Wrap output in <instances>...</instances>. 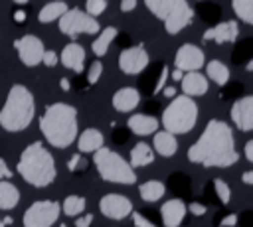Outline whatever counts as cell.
I'll use <instances>...</instances> for the list:
<instances>
[{"label":"cell","mask_w":253,"mask_h":227,"mask_svg":"<svg viewBox=\"0 0 253 227\" xmlns=\"http://www.w3.org/2000/svg\"><path fill=\"white\" fill-rule=\"evenodd\" d=\"M20 201V189L8 182V180H0V209H14Z\"/></svg>","instance_id":"obj_25"},{"label":"cell","mask_w":253,"mask_h":227,"mask_svg":"<svg viewBox=\"0 0 253 227\" xmlns=\"http://www.w3.org/2000/svg\"><path fill=\"white\" fill-rule=\"evenodd\" d=\"M206 75L208 79H211L215 85H225L229 81V69L225 63H221L219 59H211L206 65Z\"/></svg>","instance_id":"obj_26"},{"label":"cell","mask_w":253,"mask_h":227,"mask_svg":"<svg viewBox=\"0 0 253 227\" xmlns=\"http://www.w3.org/2000/svg\"><path fill=\"white\" fill-rule=\"evenodd\" d=\"M63 213L69 215V217H75L79 215L83 209H85V197L83 195H67L63 199Z\"/></svg>","instance_id":"obj_30"},{"label":"cell","mask_w":253,"mask_h":227,"mask_svg":"<svg viewBox=\"0 0 253 227\" xmlns=\"http://www.w3.org/2000/svg\"><path fill=\"white\" fill-rule=\"evenodd\" d=\"M91 221H93V215H91V213H87V215H81V217H77V221H75V227H89V225H91Z\"/></svg>","instance_id":"obj_38"},{"label":"cell","mask_w":253,"mask_h":227,"mask_svg":"<svg viewBox=\"0 0 253 227\" xmlns=\"http://www.w3.org/2000/svg\"><path fill=\"white\" fill-rule=\"evenodd\" d=\"M144 4L158 20L164 22L166 34L170 36L180 34L194 16V10L186 0H146Z\"/></svg>","instance_id":"obj_6"},{"label":"cell","mask_w":253,"mask_h":227,"mask_svg":"<svg viewBox=\"0 0 253 227\" xmlns=\"http://www.w3.org/2000/svg\"><path fill=\"white\" fill-rule=\"evenodd\" d=\"M245 160L253 162V140H247L245 142Z\"/></svg>","instance_id":"obj_42"},{"label":"cell","mask_w":253,"mask_h":227,"mask_svg":"<svg viewBox=\"0 0 253 227\" xmlns=\"http://www.w3.org/2000/svg\"><path fill=\"white\" fill-rule=\"evenodd\" d=\"M43 138L55 148H67L77 138V111L67 103H51L40 118Z\"/></svg>","instance_id":"obj_2"},{"label":"cell","mask_w":253,"mask_h":227,"mask_svg":"<svg viewBox=\"0 0 253 227\" xmlns=\"http://www.w3.org/2000/svg\"><path fill=\"white\" fill-rule=\"evenodd\" d=\"M0 227H4V223H2V219H0Z\"/></svg>","instance_id":"obj_50"},{"label":"cell","mask_w":253,"mask_h":227,"mask_svg":"<svg viewBox=\"0 0 253 227\" xmlns=\"http://www.w3.org/2000/svg\"><path fill=\"white\" fill-rule=\"evenodd\" d=\"M61 205L53 199H40L34 201L24 211V227H51L59 217Z\"/></svg>","instance_id":"obj_9"},{"label":"cell","mask_w":253,"mask_h":227,"mask_svg":"<svg viewBox=\"0 0 253 227\" xmlns=\"http://www.w3.org/2000/svg\"><path fill=\"white\" fill-rule=\"evenodd\" d=\"M235 223H237V215L231 213V215H227V217L221 219V225H219V227H233Z\"/></svg>","instance_id":"obj_40"},{"label":"cell","mask_w":253,"mask_h":227,"mask_svg":"<svg viewBox=\"0 0 253 227\" xmlns=\"http://www.w3.org/2000/svg\"><path fill=\"white\" fill-rule=\"evenodd\" d=\"M154 162V152L148 144L144 142H138L132 150H130V156H128V166L134 170V168H142V166H148Z\"/></svg>","instance_id":"obj_23"},{"label":"cell","mask_w":253,"mask_h":227,"mask_svg":"<svg viewBox=\"0 0 253 227\" xmlns=\"http://www.w3.org/2000/svg\"><path fill=\"white\" fill-rule=\"evenodd\" d=\"M65 12H67V4H65V2H49V4H45V6L40 10L38 20H40L42 24H47V22L59 20Z\"/></svg>","instance_id":"obj_28"},{"label":"cell","mask_w":253,"mask_h":227,"mask_svg":"<svg viewBox=\"0 0 253 227\" xmlns=\"http://www.w3.org/2000/svg\"><path fill=\"white\" fill-rule=\"evenodd\" d=\"M132 215V221H134V227H156L154 223H150L146 217H142L140 213H136V211H132L130 213Z\"/></svg>","instance_id":"obj_35"},{"label":"cell","mask_w":253,"mask_h":227,"mask_svg":"<svg viewBox=\"0 0 253 227\" xmlns=\"http://www.w3.org/2000/svg\"><path fill=\"white\" fill-rule=\"evenodd\" d=\"M14 20H16V22H24V20H26V12H24V10H16V12H14Z\"/></svg>","instance_id":"obj_45"},{"label":"cell","mask_w":253,"mask_h":227,"mask_svg":"<svg viewBox=\"0 0 253 227\" xmlns=\"http://www.w3.org/2000/svg\"><path fill=\"white\" fill-rule=\"evenodd\" d=\"M59 32L69 38H75L79 34H99L101 26L95 18L87 16L83 10L67 8V12L59 18Z\"/></svg>","instance_id":"obj_8"},{"label":"cell","mask_w":253,"mask_h":227,"mask_svg":"<svg viewBox=\"0 0 253 227\" xmlns=\"http://www.w3.org/2000/svg\"><path fill=\"white\" fill-rule=\"evenodd\" d=\"M99 209L107 219H125L132 213V201L121 193H107L101 197Z\"/></svg>","instance_id":"obj_13"},{"label":"cell","mask_w":253,"mask_h":227,"mask_svg":"<svg viewBox=\"0 0 253 227\" xmlns=\"http://www.w3.org/2000/svg\"><path fill=\"white\" fill-rule=\"evenodd\" d=\"M231 8L239 20H243L245 24H253V2L251 0H233Z\"/></svg>","instance_id":"obj_29"},{"label":"cell","mask_w":253,"mask_h":227,"mask_svg":"<svg viewBox=\"0 0 253 227\" xmlns=\"http://www.w3.org/2000/svg\"><path fill=\"white\" fill-rule=\"evenodd\" d=\"M136 8V0H123L121 2V10L123 12H130V10H134Z\"/></svg>","instance_id":"obj_41"},{"label":"cell","mask_w":253,"mask_h":227,"mask_svg":"<svg viewBox=\"0 0 253 227\" xmlns=\"http://www.w3.org/2000/svg\"><path fill=\"white\" fill-rule=\"evenodd\" d=\"M126 124L130 128V132L136 136H148L158 130V118H154L150 114H140V113L130 114Z\"/></svg>","instance_id":"obj_19"},{"label":"cell","mask_w":253,"mask_h":227,"mask_svg":"<svg viewBox=\"0 0 253 227\" xmlns=\"http://www.w3.org/2000/svg\"><path fill=\"white\" fill-rule=\"evenodd\" d=\"M186 203L178 197L174 199H168L162 203L160 207V215H162V223L166 227H178L182 221H184V215H186Z\"/></svg>","instance_id":"obj_17"},{"label":"cell","mask_w":253,"mask_h":227,"mask_svg":"<svg viewBox=\"0 0 253 227\" xmlns=\"http://www.w3.org/2000/svg\"><path fill=\"white\" fill-rule=\"evenodd\" d=\"M140 103V95L134 87H123L113 95V107L119 113H130Z\"/></svg>","instance_id":"obj_18"},{"label":"cell","mask_w":253,"mask_h":227,"mask_svg":"<svg viewBox=\"0 0 253 227\" xmlns=\"http://www.w3.org/2000/svg\"><path fill=\"white\" fill-rule=\"evenodd\" d=\"M59 227H67V225H65V223H61V225H59Z\"/></svg>","instance_id":"obj_49"},{"label":"cell","mask_w":253,"mask_h":227,"mask_svg":"<svg viewBox=\"0 0 253 227\" xmlns=\"http://www.w3.org/2000/svg\"><path fill=\"white\" fill-rule=\"evenodd\" d=\"M182 91L186 97H200V95H206L208 91V79L206 75H202L200 71H192V73H186L182 77Z\"/></svg>","instance_id":"obj_20"},{"label":"cell","mask_w":253,"mask_h":227,"mask_svg":"<svg viewBox=\"0 0 253 227\" xmlns=\"http://www.w3.org/2000/svg\"><path fill=\"white\" fill-rule=\"evenodd\" d=\"M152 142H154V150H156L160 156H166V158H168V156H174L176 150H178V140H176V136L170 134V132H166V130H156Z\"/></svg>","instance_id":"obj_22"},{"label":"cell","mask_w":253,"mask_h":227,"mask_svg":"<svg viewBox=\"0 0 253 227\" xmlns=\"http://www.w3.org/2000/svg\"><path fill=\"white\" fill-rule=\"evenodd\" d=\"M241 180H243L247 186H251V184H253V172H251V170H245L243 176H241Z\"/></svg>","instance_id":"obj_44"},{"label":"cell","mask_w":253,"mask_h":227,"mask_svg":"<svg viewBox=\"0 0 253 227\" xmlns=\"http://www.w3.org/2000/svg\"><path fill=\"white\" fill-rule=\"evenodd\" d=\"M168 75H170L174 81H182V77H184V73H182V71H178V69H174V71H172V73H168Z\"/></svg>","instance_id":"obj_47"},{"label":"cell","mask_w":253,"mask_h":227,"mask_svg":"<svg viewBox=\"0 0 253 227\" xmlns=\"http://www.w3.org/2000/svg\"><path fill=\"white\" fill-rule=\"evenodd\" d=\"M162 91H164V95L170 97V99H174V95H176V87H174V85H172V87H164Z\"/></svg>","instance_id":"obj_46"},{"label":"cell","mask_w":253,"mask_h":227,"mask_svg":"<svg viewBox=\"0 0 253 227\" xmlns=\"http://www.w3.org/2000/svg\"><path fill=\"white\" fill-rule=\"evenodd\" d=\"M101 73H103V63H101V61H93L91 67H89V73H87V81H89L91 85L97 83L99 77H101Z\"/></svg>","instance_id":"obj_33"},{"label":"cell","mask_w":253,"mask_h":227,"mask_svg":"<svg viewBox=\"0 0 253 227\" xmlns=\"http://www.w3.org/2000/svg\"><path fill=\"white\" fill-rule=\"evenodd\" d=\"M14 174L10 172V168H8V164L0 158V180H8V178H12Z\"/></svg>","instance_id":"obj_39"},{"label":"cell","mask_w":253,"mask_h":227,"mask_svg":"<svg viewBox=\"0 0 253 227\" xmlns=\"http://www.w3.org/2000/svg\"><path fill=\"white\" fill-rule=\"evenodd\" d=\"M103 134L97 128H85L77 138V150L79 152H97L103 148Z\"/></svg>","instance_id":"obj_21"},{"label":"cell","mask_w":253,"mask_h":227,"mask_svg":"<svg viewBox=\"0 0 253 227\" xmlns=\"http://www.w3.org/2000/svg\"><path fill=\"white\" fill-rule=\"evenodd\" d=\"M213 188H215V193H217V197L221 199V203H229V199H231V191H229V186H227L223 180L215 178V180H213Z\"/></svg>","instance_id":"obj_32"},{"label":"cell","mask_w":253,"mask_h":227,"mask_svg":"<svg viewBox=\"0 0 253 227\" xmlns=\"http://www.w3.org/2000/svg\"><path fill=\"white\" fill-rule=\"evenodd\" d=\"M150 57L144 49V45H132L119 53V67L126 75H136L148 65Z\"/></svg>","instance_id":"obj_12"},{"label":"cell","mask_w":253,"mask_h":227,"mask_svg":"<svg viewBox=\"0 0 253 227\" xmlns=\"http://www.w3.org/2000/svg\"><path fill=\"white\" fill-rule=\"evenodd\" d=\"M168 73H170V69L164 65V67H162V73H160V77H158V81H156V87H154V93H156V95H158V91L164 89V83H166V79H168Z\"/></svg>","instance_id":"obj_37"},{"label":"cell","mask_w":253,"mask_h":227,"mask_svg":"<svg viewBox=\"0 0 253 227\" xmlns=\"http://www.w3.org/2000/svg\"><path fill=\"white\" fill-rule=\"evenodd\" d=\"M93 164L101 176V180L111 182V184H134L136 174L128 166V162L115 150L111 148H99L93 156Z\"/></svg>","instance_id":"obj_7"},{"label":"cell","mask_w":253,"mask_h":227,"mask_svg":"<svg viewBox=\"0 0 253 227\" xmlns=\"http://www.w3.org/2000/svg\"><path fill=\"white\" fill-rule=\"evenodd\" d=\"M198 120V105L194 99L186 95H178L170 101V105L162 113V126L170 134H186L196 126Z\"/></svg>","instance_id":"obj_5"},{"label":"cell","mask_w":253,"mask_h":227,"mask_svg":"<svg viewBox=\"0 0 253 227\" xmlns=\"http://www.w3.org/2000/svg\"><path fill=\"white\" fill-rule=\"evenodd\" d=\"M231 120L233 124L243 130V132H249L253 128V97L251 95H245L241 99H237L233 105H231Z\"/></svg>","instance_id":"obj_14"},{"label":"cell","mask_w":253,"mask_h":227,"mask_svg":"<svg viewBox=\"0 0 253 227\" xmlns=\"http://www.w3.org/2000/svg\"><path fill=\"white\" fill-rule=\"evenodd\" d=\"M186 209H190V213H194V215H206V211H208V207L200 201H192L190 205H186Z\"/></svg>","instance_id":"obj_36"},{"label":"cell","mask_w":253,"mask_h":227,"mask_svg":"<svg viewBox=\"0 0 253 227\" xmlns=\"http://www.w3.org/2000/svg\"><path fill=\"white\" fill-rule=\"evenodd\" d=\"M34 114H36V101L32 91L22 83L12 85L0 109V126L8 132H20L30 126Z\"/></svg>","instance_id":"obj_4"},{"label":"cell","mask_w":253,"mask_h":227,"mask_svg":"<svg viewBox=\"0 0 253 227\" xmlns=\"http://www.w3.org/2000/svg\"><path fill=\"white\" fill-rule=\"evenodd\" d=\"M59 87H61V89H63V91H69V81H67V79H65V77H63V79H61V81H59Z\"/></svg>","instance_id":"obj_48"},{"label":"cell","mask_w":253,"mask_h":227,"mask_svg":"<svg viewBox=\"0 0 253 227\" xmlns=\"http://www.w3.org/2000/svg\"><path fill=\"white\" fill-rule=\"evenodd\" d=\"M42 63H43V65H47V67H53V65H57V53H55V51H51V49L43 51Z\"/></svg>","instance_id":"obj_34"},{"label":"cell","mask_w":253,"mask_h":227,"mask_svg":"<svg viewBox=\"0 0 253 227\" xmlns=\"http://www.w3.org/2000/svg\"><path fill=\"white\" fill-rule=\"evenodd\" d=\"M18 174L24 182L36 188H45L55 180V160L43 142L34 140L22 150L18 160Z\"/></svg>","instance_id":"obj_3"},{"label":"cell","mask_w":253,"mask_h":227,"mask_svg":"<svg viewBox=\"0 0 253 227\" xmlns=\"http://www.w3.org/2000/svg\"><path fill=\"white\" fill-rule=\"evenodd\" d=\"M117 34H119V30H117L115 26H109V28H105L103 32H99V34H97V38H95V39H93V43H91L93 53H95L97 57H103V55L109 51L111 41L117 38Z\"/></svg>","instance_id":"obj_24"},{"label":"cell","mask_w":253,"mask_h":227,"mask_svg":"<svg viewBox=\"0 0 253 227\" xmlns=\"http://www.w3.org/2000/svg\"><path fill=\"white\" fill-rule=\"evenodd\" d=\"M138 193H140V197H142L144 201H158V199L166 193V188H164V184L158 182V180H148V182H144V184L138 188Z\"/></svg>","instance_id":"obj_27"},{"label":"cell","mask_w":253,"mask_h":227,"mask_svg":"<svg viewBox=\"0 0 253 227\" xmlns=\"http://www.w3.org/2000/svg\"><path fill=\"white\" fill-rule=\"evenodd\" d=\"M107 10V2L105 0H87V4H85V14L87 16H99V14H103Z\"/></svg>","instance_id":"obj_31"},{"label":"cell","mask_w":253,"mask_h":227,"mask_svg":"<svg viewBox=\"0 0 253 227\" xmlns=\"http://www.w3.org/2000/svg\"><path fill=\"white\" fill-rule=\"evenodd\" d=\"M14 47L18 49V55H20V61L26 65V67H36L42 63V57H43V41L38 38V36H32V34H26L18 39H14Z\"/></svg>","instance_id":"obj_10"},{"label":"cell","mask_w":253,"mask_h":227,"mask_svg":"<svg viewBox=\"0 0 253 227\" xmlns=\"http://www.w3.org/2000/svg\"><path fill=\"white\" fill-rule=\"evenodd\" d=\"M239 36V26L235 20H227V22H219L213 28L204 32V41L213 39L215 43H227V41H235Z\"/></svg>","instance_id":"obj_15"},{"label":"cell","mask_w":253,"mask_h":227,"mask_svg":"<svg viewBox=\"0 0 253 227\" xmlns=\"http://www.w3.org/2000/svg\"><path fill=\"white\" fill-rule=\"evenodd\" d=\"M79 158H81L79 152L71 156V160H69V170H71V172H75V168H77V164H79Z\"/></svg>","instance_id":"obj_43"},{"label":"cell","mask_w":253,"mask_h":227,"mask_svg":"<svg viewBox=\"0 0 253 227\" xmlns=\"http://www.w3.org/2000/svg\"><path fill=\"white\" fill-rule=\"evenodd\" d=\"M57 59L61 61L63 67L71 69L73 73H81V71H83V61H85V49H83L81 43L71 41V43L63 45L61 55H59Z\"/></svg>","instance_id":"obj_16"},{"label":"cell","mask_w":253,"mask_h":227,"mask_svg":"<svg viewBox=\"0 0 253 227\" xmlns=\"http://www.w3.org/2000/svg\"><path fill=\"white\" fill-rule=\"evenodd\" d=\"M233 130L227 122L211 118L200 138L188 148V160L206 168H227L237 162Z\"/></svg>","instance_id":"obj_1"},{"label":"cell","mask_w":253,"mask_h":227,"mask_svg":"<svg viewBox=\"0 0 253 227\" xmlns=\"http://www.w3.org/2000/svg\"><path fill=\"white\" fill-rule=\"evenodd\" d=\"M204 65H206V57H204L202 47H198L196 43H184V45L178 47L176 57H174V69H178L182 73L184 71L192 73V71H198Z\"/></svg>","instance_id":"obj_11"}]
</instances>
